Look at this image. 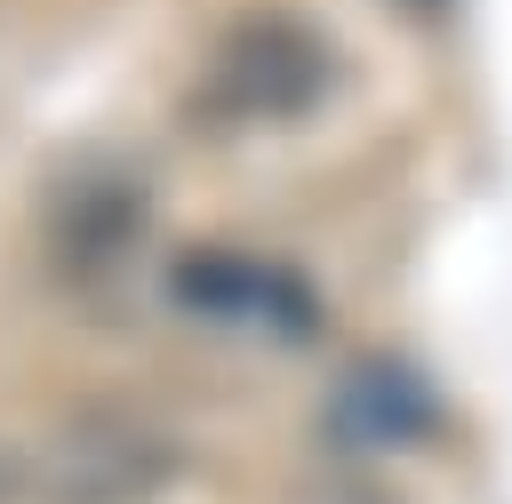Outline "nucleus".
I'll return each mask as SVG.
<instances>
[{
    "instance_id": "obj_7",
    "label": "nucleus",
    "mask_w": 512,
    "mask_h": 504,
    "mask_svg": "<svg viewBox=\"0 0 512 504\" xmlns=\"http://www.w3.org/2000/svg\"><path fill=\"white\" fill-rule=\"evenodd\" d=\"M0 504H8V464H0Z\"/></svg>"
},
{
    "instance_id": "obj_5",
    "label": "nucleus",
    "mask_w": 512,
    "mask_h": 504,
    "mask_svg": "<svg viewBox=\"0 0 512 504\" xmlns=\"http://www.w3.org/2000/svg\"><path fill=\"white\" fill-rule=\"evenodd\" d=\"M336 424L360 448H392V440H408V432L432 424V392L408 368H352L344 392H336Z\"/></svg>"
},
{
    "instance_id": "obj_1",
    "label": "nucleus",
    "mask_w": 512,
    "mask_h": 504,
    "mask_svg": "<svg viewBox=\"0 0 512 504\" xmlns=\"http://www.w3.org/2000/svg\"><path fill=\"white\" fill-rule=\"evenodd\" d=\"M328 88H336V40L288 8H256L208 40V56L192 72V120L216 136L296 128Z\"/></svg>"
},
{
    "instance_id": "obj_6",
    "label": "nucleus",
    "mask_w": 512,
    "mask_h": 504,
    "mask_svg": "<svg viewBox=\"0 0 512 504\" xmlns=\"http://www.w3.org/2000/svg\"><path fill=\"white\" fill-rule=\"evenodd\" d=\"M400 8H408V16H440L448 0H400Z\"/></svg>"
},
{
    "instance_id": "obj_3",
    "label": "nucleus",
    "mask_w": 512,
    "mask_h": 504,
    "mask_svg": "<svg viewBox=\"0 0 512 504\" xmlns=\"http://www.w3.org/2000/svg\"><path fill=\"white\" fill-rule=\"evenodd\" d=\"M168 296H176V312H192L208 328H240V336L296 344L320 328V296L304 288V272L248 256V248H184L168 272Z\"/></svg>"
},
{
    "instance_id": "obj_2",
    "label": "nucleus",
    "mask_w": 512,
    "mask_h": 504,
    "mask_svg": "<svg viewBox=\"0 0 512 504\" xmlns=\"http://www.w3.org/2000/svg\"><path fill=\"white\" fill-rule=\"evenodd\" d=\"M176 472V448L136 408H72L32 448V496L40 504H152Z\"/></svg>"
},
{
    "instance_id": "obj_4",
    "label": "nucleus",
    "mask_w": 512,
    "mask_h": 504,
    "mask_svg": "<svg viewBox=\"0 0 512 504\" xmlns=\"http://www.w3.org/2000/svg\"><path fill=\"white\" fill-rule=\"evenodd\" d=\"M144 240V176L128 168H80L56 192V256L72 272H112Z\"/></svg>"
}]
</instances>
